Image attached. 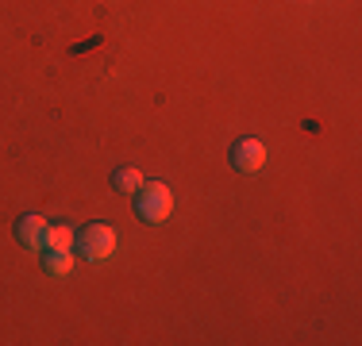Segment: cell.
Instances as JSON below:
<instances>
[{
    "instance_id": "277c9868",
    "label": "cell",
    "mask_w": 362,
    "mask_h": 346,
    "mask_svg": "<svg viewBox=\"0 0 362 346\" xmlns=\"http://www.w3.org/2000/svg\"><path fill=\"white\" fill-rule=\"evenodd\" d=\"M47 215H39V212H28V215H20L16 220V239H20V246H28V250H42L47 246Z\"/></svg>"
},
{
    "instance_id": "52a82bcc",
    "label": "cell",
    "mask_w": 362,
    "mask_h": 346,
    "mask_svg": "<svg viewBox=\"0 0 362 346\" xmlns=\"http://www.w3.org/2000/svg\"><path fill=\"white\" fill-rule=\"evenodd\" d=\"M143 181H146V177H143V173L135 169V166H124V169L112 173V189H116V193H135Z\"/></svg>"
},
{
    "instance_id": "3957f363",
    "label": "cell",
    "mask_w": 362,
    "mask_h": 346,
    "mask_svg": "<svg viewBox=\"0 0 362 346\" xmlns=\"http://www.w3.org/2000/svg\"><path fill=\"white\" fill-rule=\"evenodd\" d=\"M231 166H235L239 173H258L266 166V143L262 138H239L235 146H231Z\"/></svg>"
},
{
    "instance_id": "8992f818",
    "label": "cell",
    "mask_w": 362,
    "mask_h": 346,
    "mask_svg": "<svg viewBox=\"0 0 362 346\" xmlns=\"http://www.w3.org/2000/svg\"><path fill=\"white\" fill-rule=\"evenodd\" d=\"M74 242H77V235H74L70 223H50L47 227V246L42 250H74Z\"/></svg>"
},
{
    "instance_id": "7a4b0ae2",
    "label": "cell",
    "mask_w": 362,
    "mask_h": 346,
    "mask_svg": "<svg viewBox=\"0 0 362 346\" xmlns=\"http://www.w3.org/2000/svg\"><path fill=\"white\" fill-rule=\"evenodd\" d=\"M77 250H81L89 262H105V258L116 254V231L108 227V223H89V227L77 231Z\"/></svg>"
},
{
    "instance_id": "5b68a950",
    "label": "cell",
    "mask_w": 362,
    "mask_h": 346,
    "mask_svg": "<svg viewBox=\"0 0 362 346\" xmlns=\"http://www.w3.org/2000/svg\"><path fill=\"white\" fill-rule=\"evenodd\" d=\"M42 270L50 277H70L74 273V250H42Z\"/></svg>"
},
{
    "instance_id": "6da1fadb",
    "label": "cell",
    "mask_w": 362,
    "mask_h": 346,
    "mask_svg": "<svg viewBox=\"0 0 362 346\" xmlns=\"http://www.w3.org/2000/svg\"><path fill=\"white\" fill-rule=\"evenodd\" d=\"M170 212H174V193H170V185H162V181H143V185L135 189V215H139L143 223H166Z\"/></svg>"
}]
</instances>
